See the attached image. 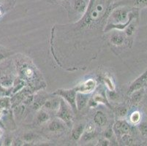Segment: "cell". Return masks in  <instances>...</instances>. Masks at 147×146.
I'll return each instance as SVG.
<instances>
[{
    "label": "cell",
    "mask_w": 147,
    "mask_h": 146,
    "mask_svg": "<svg viewBox=\"0 0 147 146\" xmlns=\"http://www.w3.org/2000/svg\"><path fill=\"white\" fill-rule=\"evenodd\" d=\"M76 94L77 92H76L74 88H73V89H58L53 93V94L57 95L63 99L69 106L71 107L73 110L74 112H76L77 110L76 101Z\"/></svg>",
    "instance_id": "6da1fadb"
},
{
    "label": "cell",
    "mask_w": 147,
    "mask_h": 146,
    "mask_svg": "<svg viewBox=\"0 0 147 146\" xmlns=\"http://www.w3.org/2000/svg\"><path fill=\"white\" fill-rule=\"evenodd\" d=\"M73 109L69 104L61 98L60 99L59 107L58 108L57 116L65 124H69L73 120Z\"/></svg>",
    "instance_id": "7a4b0ae2"
},
{
    "label": "cell",
    "mask_w": 147,
    "mask_h": 146,
    "mask_svg": "<svg viewBox=\"0 0 147 146\" xmlns=\"http://www.w3.org/2000/svg\"><path fill=\"white\" fill-rule=\"evenodd\" d=\"M96 87H97V81L94 79L91 78L85 80L82 83L77 85L76 88H74V89L76 92L89 94L95 90Z\"/></svg>",
    "instance_id": "3957f363"
},
{
    "label": "cell",
    "mask_w": 147,
    "mask_h": 146,
    "mask_svg": "<svg viewBox=\"0 0 147 146\" xmlns=\"http://www.w3.org/2000/svg\"><path fill=\"white\" fill-rule=\"evenodd\" d=\"M147 84V69L144 71V73H142L141 75L136 79L129 85L128 88V94H130L135 91L139 90L144 88Z\"/></svg>",
    "instance_id": "277c9868"
},
{
    "label": "cell",
    "mask_w": 147,
    "mask_h": 146,
    "mask_svg": "<svg viewBox=\"0 0 147 146\" xmlns=\"http://www.w3.org/2000/svg\"><path fill=\"white\" fill-rule=\"evenodd\" d=\"M113 131L117 135L122 136L128 135L130 132V126L125 120H117L113 125Z\"/></svg>",
    "instance_id": "5b68a950"
},
{
    "label": "cell",
    "mask_w": 147,
    "mask_h": 146,
    "mask_svg": "<svg viewBox=\"0 0 147 146\" xmlns=\"http://www.w3.org/2000/svg\"><path fill=\"white\" fill-rule=\"evenodd\" d=\"M76 101L77 110H81L87 104L88 102H89V97H88L87 94L77 92V94H76Z\"/></svg>",
    "instance_id": "8992f818"
},
{
    "label": "cell",
    "mask_w": 147,
    "mask_h": 146,
    "mask_svg": "<svg viewBox=\"0 0 147 146\" xmlns=\"http://www.w3.org/2000/svg\"><path fill=\"white\" fill-rule=\"evenodd\" d=\"M94 122L97 126L102 127L107 124V117L102 111H97L94 116Z\"/></svg>",
    "instance_id": "52a82bcc"
},
{
    "label": "cell",
    "mask_w": 147,
    "mask_h": 146,
    "mask_svg": "<svg viewBox=\"0 0 147 146\" xmlns=\"http://www.w3.org/2000/svg\"><path fill=\"white\" fill-rule=\"evenodd\" d=\"M88 5L85 0H76L73 5V8L76 12L79 13H86Z\"/></svg>",
    "instance_id": "ba28073f"
},
{
    "label": "cell",
    "mask_w": 147,
    "mask_h": 146,
    "mask_svg": "<svg viewBox=\"0 0 147 146\" xmlns=\"http://www.w3.org/2000/svg\"><path fill=\"white\" fill-rule=\"evenodd\" d=\"M144 94L143 88L135 91L134 92L130 94L129 95H131V102H132V103L133 104H138L141 102L143 97H144Z\"/></svg>",
    "instance_id": "9c48e42d"
},
{
    "label": "cell",
    "mask_w": 147,
    "mask_h": 146,
    "mask_svg": "<svg viewBox=\"0 0 147 146\" xmlns=\"http://www.w3.org/2000/svg\"><path fill=\"white\" fill-rule=\"evenodd\" d=\"M60 104V99H50L45 102L43 106L46 109L58 110Z\"/></svg>",
    "instance_id": "30bf717a"
},
{
    "label": "cell",
    "mask_w": 147,
    "mask_h": 146,
    "mask_svg": "<svg viewBox=\"0 0 147 146\" xmlns=\"http://www.w3.org/2000/svg\"><path fill=\"white\" fill-rule=\"evenodd\" d=\"M84 130H85V127L83 124H78L77 126L73 129V132H72V137L75 140H78L81 139V136L84 134Z\"/></svg>",
    "instance_id": "8fae6325"
},
{
    "label": "cell",
    "mask_w": 147,
    "mask_h": 146,
    "mask_svg": "<svg viewBox=\"0 0 147 146\" xmlns=\"http://www.w3.org/2000/svg\"><path fill=\"white\" fill-rule=\"evenodd\" d=\"M125 42V36L123 34H113V35L111 37V42L113 45H121Z\"/></svg>",
    "instance_id": "7c38bea8"
},
{
    "label": "cell",
    "mask_w": 147,
    "mask_h": 146,
    "mask_svg": "<svg viewBox=\"0 0 147 146\" xmlns=\"http://www.w3.org/2000/svg\"><path fill=\"white\" fill-rule=\"evenodd\" d=\"M137 18H134V19L131 21V22L128 24L127 26L125 29V33L127 37H131V36H133V34H134L135 32H136V27H137V26H137V24L135 22V21H136Z\"/></svg>",
    "instance_id": "4fadbf2b"
},
{
    "label": "cell",
    "mask_w": 147,
    "mask_h": 146,
    "mask_svg": "<svg viewBox=\"0 0 147 146\" xmlns=\"http://www.w3.org/2000/svg\"><path fill=\"white\" fill-rule=\"evenodd\" d=\"M141 118H142V115H141V112L138 110L134 111L129 116V121L131 124L134 125L138 124L141 122Z\"/></svg>",
    "instance_id": "5bb4252c"
},
{
    "label": "cell",
    "mask_w": 147,
    "mask_h": 146,
    "mask_svg": "<svg viewBox=\"0 0 147 146\" xmlns=\"http://www.w3.org/2000/svg\"><path fill=\"white\" fill-rule=\"evenodd\" d=\"M64 127V124L60 121L57 120H53L49 124V129L51 132H57L59 131H61Z\"/></svg>",
    "instance_id": "9a60e30c"
},
{
    "label": "cell",
    "mask_w": 147,
    "mask_h": 146,
    "mask_svg": "<svg viewBox=\"0 0 147 146\" xmlns=\"http://www.w3.org/2000/svg\"><path fill=\"white\" fill-rule=\"evenodd\" d=\"M49 120V116L47 112L44 111H40L37 116V120L39 124H43Z\"/></svg>",
    "instance_id": "2e32d148"
},
{
    "label": "cell",
    "mask_w": 147,
    "mask_h": 146,
    "mask_svg": "<svg viewBox=\"0 0 147 146\" xmlns=\"http://www.w3.org/2000/svg\"><path fill=\"white\" fill-rule=\"evenodd\" d=\"M138 130L140 132L141 136L143 137H147V122H140L138 124Z\"/></svg>",
    "instance_id": "e0dca14e"
},
{
    "label": "cell",
    "mask_w": 147,
    "mask_h": 146,
    "mask_svg": "<svg viewBox=\"0 0 147 146\" xmlns=\"http://www.w3.org/2000/svg\"><path fill=\"white\" fill-rule=\"evenodd\" d=\"M133 5L138 9L147 7V0H133Z\"/></svg>",
    "instance_id": "ac0fdd59"
},
{
    "label": "cell",
    "mask_w": 147,
    "mask_h": 146,
    "mask_svg": "<svg viewBox=\"0 0 147 146\" xmlns=\"http://www.w3.org/2000/svg\"><path fill=\"white\" fill-rule=\"evenodd\" d=\"M0 83L1 85L5 88H8V87L11 86L13 84V80L8 77H3L0 80Z\"/></svg>",
    "instance_id": "d6986e66"
},
{
    "label": "cell",
    "mask_w": 147,
    "mask_h": 146,
    "mask_svg": "<svg viewBox=\"0 0 147 146\" xmlns=\"http://www.w3.org/2000/svg\"><path fill=\"white\" fill-rule=\"evenodd\" d=\"M104 82H105V84L106 85L107 88H108L109 90L110 91H114L115 90V85H114V83H113L111 77H108V76H106V77L104 78Z\"/></svg>",
    "instance_id": "ffe728a7"
},
{
    "label": "cell",
    "mask_w": 147,
    "mask_h": 146,
    "mask_svg": "<svg viewBox=\"0 0 147 146\" xmlns=\"http://www.w3.org/2000/svg\"><path fill=\"white\" fill-rule=\"evenodd\" d=\"M10 105V102L7 97L0 98V108H8Z\"/></svg>",
    "instance_id": "44dd1931"
},
{
    "label": "cell",
    "mask_w": 147,
    "mask_h": 146,
    "mask_svg": "<svg viewBox=\"0 0 147 146\" xmlns=\"http://www.w3.org/2000/svg\"><path fill=\"white\" fill-rule=\"evenodd\" d=\"M121 141L125 145H129L131 143H133V138L129 136V134L128 135H124L121 137Z\"/></svg>",
    "instance_id": "7402d4cb"
},
{
    "label": "cell",
    "mask_w": 147,
    "mask_h": 146,
    "mask_svg": "<svg viewBox=\"0 0 147 146\" xmlns=\"http://www.w3.org/2000/svg\"><path fill=\"white\" fill-rule=\"evenodd\" d=\"M94 101L96 103H100V104H108L107 103V101L105 100V98L104 96H101L100 94H97L94 96Z\"/></svg>",
    "instance_id": "603a6c76"
},
{
    "label": "cell",
    "mask_w": 147,
    "mask_h": 146,
    "mask_svg": "<svg viewBox=\"0 0 147 146\" xmlns=\"http://www.w3.org/2000/svg\"><path fill=\"white\" fill-rule=\"evenodd\" d=\"M117 113L119 116L120 117H124L127 115V110L125 107H119V108H117Z\"/></svg>",
    "instance_id": "cb8c5ba5"
},
{
    "label": "cell",
    "mask_w": 147,
    "mask_h": 146,
    "mask_svg": "<svg viewBox=\"0 0 147 146\" xmlns=\"http://www.w3.org/2000/svg\"><path fill=\"white\" fill-rule=\"evenodd\" d=\"M35 137V135L32 133H26L25 134L24 136V139L25 141L26 142H30L34 139Z\"/></svg>",
    "instance_id": "d4e9b609"
},
{
    "label": "cell",
    "mask_w": 147,
    "mask_h": 146,
    "mask_svg": "<svg viewBox=\"0 0 147 146\" xmlns=\"http://www.w3.org/2000/svg\"><path fill=\"white\" fill-rule=\"evenodd\" d=\"M24 74L26 75L27 77H31V76L33 75L32 69H30V68H26L24 71Z\"/></svg>",
    "instance_id": "484cf974"
},
{
    "label": "cell",
    "mask_w": 147,
    "mask_h": 146,
    "mask_svg": "<svg viewBox=\"0 0 147 146\" xmlns=\"http://www.w3.org/2000/svg\"><path fill=\"white\" fill-rule=\"evenodd\" d=\"M99 143H100V145H109L108 144L109 142L106 140H101Z\"/></svg>",
    "instance_id": "4316f807"
},
{
    "label": "cell",
    "mask_w": 147,
    "mask_h": 146,
    "mask_svg": "<svg viewBox=\"0 0 147 146\" xmlns=\"http://www.w3.org/2000/svg\"><path fill=\"white\" fill-rule=\"evenodd\" d=\"M6 0H0V4L1 3H3V2H5Z\"/></svg>",
    "instance_id": "83f0119b"
},
{
    "label": "cell",
    "mask_w": 147,
    "mask_h": 146,
    "mask_svg": "<svg viewBox=\"0 0 147 146\" xmlns=\"http://www.w3.org/2000/svg\"><path fill=\"white\" fill-rule=\"evenodd\" d=\"M2 132L0 130V139H1V137H2Z\"/></svg>",
    "instance_id": "f1b7e54d"
},
{
    "label": "cell",
    "mask_w": 147,
    "mask_h": 146,
    "mask_svg": "<svg viewBox=\"0 0 147 146\" xmlns=\"http://www.w3.org/2000/svg\"><path fill=\"white\" fill-rule=\"evenodd\" d=\"M2 10H1V9H0V16L2 15Z\"/></svg>",
    "instance_id": "f546056e"
},
{
    "label": "cell",
    "mask_w": 147,
    "mask_h": 146,
    "mask_svg": "<svg viewBox=\"0 0 147 146\" xmlns=\"http://www.w3.org/2000/svg\"><path fill=\"white\" fill-rule=\"evenodd\" d=\"M58 1H60V2H62V1H65V0H58Z\"/></svg>",
    "instance_id": "4dcf8cb0"
}]
</instances>
